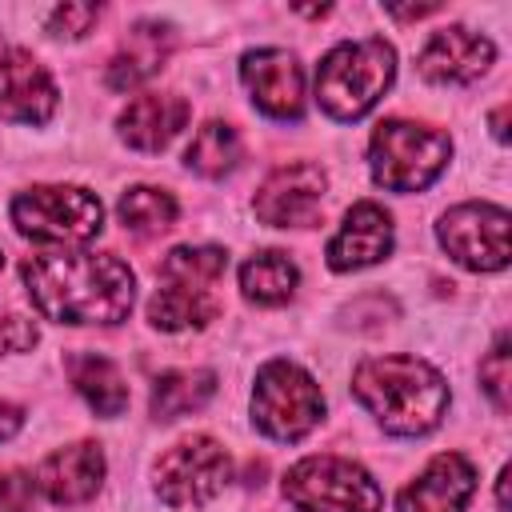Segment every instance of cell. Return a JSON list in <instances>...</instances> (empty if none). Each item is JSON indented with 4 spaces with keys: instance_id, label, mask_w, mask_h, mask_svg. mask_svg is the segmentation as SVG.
Segmentation results:
<instances>
[{
    "instance_id": "cell-1",
    "label": "cell",
    "mask_w": 512,
    "mask_h": 512,
    "mask_svg": "<svg viewBox=\"0 0 512 512\" xmlns=\"http://www.w3.org/2000/svg\"><path fill=\"white\" fill-rule=\"evenodd\" d=\"M28 300L44 320L56 324H120L136 300V276L116 252L60 248L40 252L20 264Z\"/></svg>"
},
{
    "instance_id": "cell-2",
    "label": "cell",
    "mask_w": 512,
    "mask_h": 512,
    "mask_svg": "<svg viewBox=\"0 0 512 512\" xmlns=\"http://www.w3.org/2000/svg\"><path fill=\"white\" fill-rule=\"evenodd\" d=\"M352 396L392 436H424L444 420L448 380L420 356H368L352 372Z\"/></svg>"
},
{
    "instance_id": "cell-3",
    "label": "cell",
    "mask_w": 512,
    "mask_h": 512,
    "mask_svg": "<svg viewBox=\"0 0 512 512\" xmlns=\"http://www.w3.org/2000/svg\"><path fill=\"white\" fill-rule=\"evenodd\" d=\"M228 252L216 244H184L172 248L156 268V292L148 300V324L160 332L204 328L220 316L216 284L224 280Z\"/></svg>"
},
{
    "instance_id": "cell-4",
    "label": "cell",
    "mask_w": 512,
    "mask_h": 512,
    "mask_svg": "<svg viewBox=\"0 0 512 512\" xmlns=\"http://www.w3.org/2000/svg\"><path fill=\"white\" fill-rule=\"evenodd\" d=\"M396 80V52L388 40H344L332 52H324L316 68V104L324 116L352 124L376 108V100Z\"/></svg>"
},
{
    "instance_id": "cell-5",
    "label": "cell",
    "mask_w": 512,
    "mask_h": 512,
    "mask_svg": "<svg viewBox=\"0 0 512 512\" xmlns=\"http://www.w3.org/2000/svg\"><path fill=\"white\" fill-rule=\"evenodd\" d=\"M8 216L24 240L60 248H80L104 228L100 196L80 184H32L12 196Z\"/></svg>"
},
{
    "instance_id": "cell-6",
    "label": "cell",
    "mask_w": 512,
    "mask_h": 512,
    "mask_svg": "<svg viewBox=\"0 0 512 512\" xmlns=\"http://www.w3.org/2000/svg\"><path fill=\"white\" fill-rule=\"evenodd\" d=\"M452 156L448 132L416 120H384L368 140V168L372 180L388 192H424Z\"/></svg>"
},
{
    "instance_id": "cell-7",
    "label": "cell",
    "mask_w": 512,
    "mask_h": 512,
    "mask_svg": "<svg viewBox=\"0 0 512 512\" xmlns=\"http://www.w3.org/2000/svg\"><path fill=\"white\" fill-rule=\"evenodd\" d=\"M324 420V392L308 368L296 360H268L252 384V424L268 440L296 444Z\"/></svg>"
},
{
    "instance_id": "cell-8",
    "label": "cell",
    "mask_w": 512,
    "mask_h": 512,
    "mask_svg": "<svg viewBox=\"0 0 512 512\" xmlns=\"http://www.w3.org/2000/svg\"><path fill=\"white\" fill-rule=\"evenodd\" d=\"M284 500L300 512H380L384 492L372 472L348 456H304L284 472Z\"/></svg>"
},
{
    "instance_id": "cell-9",
    "label": "cell",
    "mask_w": 512,
    "mask_h": 512,
    "mask_svg": "<svg viewBox=\"0 0 512 512\" xmlns=\"http://www.w3.org/2000/svg\"><path fill=\"white\" fill-rule=\"evenodd\" d=\"M152 480H156V496L168 508H200L216 500L232 480V456L220 440L196 432L160 452Z\"/></svg>"
},
{
    "instance_id": "cell-10",
    "label": "cell",
    "mask_w": 512,
    "mask_h": 512,
    "mask_svg": "<svg viewBox=\"0 0 512 512\" xmlns=\"http://www.w3.org/2000/svg\"><path fill=\"white\" fill-rule=\"evenodd\" d=\"M508 208L488 200L456 204L440 216L436 240L440 248L468 272H500L508 268Z\"/></svg>"
},
{
    "instance_id": "cell-11",
    "label": "cell",
    "mask_w": 512,
    "mask_h": 512,
    "mask_svg": "<svg viewBox=\"0 0 512 512\" xmlns=\"http://www.w3.org/2000/svg\"><path fill=\"white\" fill-rule=\"evenodd\" d=\"M324 192H328L324 168L312 160H292L264 176V184L256 188L252 212L268 228H308L324 208Z\"/></svg>"
},
{
    "instance_id": "cell-12",
    "label": "cell",
    "mask_w": 512,
    "mask_h": 512,
    "mask_svg": "<svg viewBox=\"0 0 512 512\" xmlns=\"http://www.w3.org/2000/svg\"><path fill=\"white\" fill-rule=\"evenodd\" d=\"M240 80L252 104L272 120H300L304 116V68L284 48H256L240 60Z\"/></svg>"
},
{
    "instance_id": "cell-13",
    "label": "cell",
    "mask_w": 512,
    "mask_h": 512,
    "mask_svg": "<svg viewBox=\"0 0 512 512\" xmlns=\"http://www.w3.org/2000/svg\"><path fill=\"white\" fill-rule=\"evenodd\" d=\"M492 60H496V48L488 36H480L464 24H448L424 40L416 68L432 84H472L492 68Z\"/></svg>"
},
{
    "instance_id": "cell-14",
    "label": "cell",
    "mask_w": 512,
    "mask_h": 512,
    "mask_svg": "<svg viewBox=\"0 0 512 512\" xmlns=\"http://www.w3.org/2000/svg\"><path fill=\"white\" fill-rule=\"evenodd\" d=\"M476 492V468L460 452L432 456L416 480H408L396 496V512H464Z\"/></svg>"
},
{
    "instance_id": "cell-15",
    "label": "cell",
    "mask_w": 512,
    "mask_h": 512,
    "mask_svg": "<svg viewBox=\"0 0 512 512\" xmlns=\"http://www.w3.org/2000/svg\"><path fill=\"white\" fill-rule=\"evenodd\" d=\"M392 244H396L392 216L376 200H360L344 212V224L328 240L324 256H328L332 272H360V268H372V264L388 260Z\"/></svg>"
},
{
    "instance_id": "cell-16",
    "label": "cell",
    "mask_w": 512,
    "mask_h": 512,
    "mask_svg": "<svg viewBox=\"0 0 512 512\" xmlns=\"http://www.w3.org/2000/svg\"><path fill=\"white\" fill-rule=\"evenodd\" d=\"M56 84L48 76V68L24 52L12 48L0 56V116L16 120V124H48L56 112Z\"/></svg>"
},
{
    "instance_id": "cell-17",
    "label": "cell",
    "mask_w": 512,
    "mask_h": 512,
    "mask_svg": "<svg viewBox=\"0 0 512 512\" xmlns=\"http://www.w3.org/2000/svg\"><path fill=\"white\" fill-rule=\"evenodd\" d=\"M100 484H104V448L92 440L64 444L48 452L36 468V488L52 504H84L100 492Z\"/></svg>"
},
{
    "instance_id": "cell-18",
    "label": "cell",
    "mask_w": 512,
    "mask_h": 512,
    "mask_svg": "<svg viewBox=\"0 0 512 512\" xmlns=\"http://www.w3.org/2000/svg\"><path fill=\"white\" fill-rule=\"evenodd\" d=\"M192 108L184 96L176 92H144L136 100H128V108L120 112V140L136 152H164L180 128L188 124Z\"/></svg>"
},
{
    "instance_id": "cell-19",
    "label": "cell",
    "mask_w": 512,
    "mask_h": 512,
    "mask_svg": "<svg viewBox=\"0 0 512 512\" xmlns=\"http://www.w3.org/2000/svg\"><path fill=\"white\" fill-rule=\"evenodd\" d=\"M168 52H172V24H160V20H136V24L128 28V36L120 40V48H116L108 72H104L108 88L128 92V88L152 80V76L164 68Z\"/></svg>"
},
{
    "instance_id": "cell-20",
    "label": "cell",
    "mask_w": 512,
    "mask_h": 512,
    "mask_svg": "<svg viewBox=\"0 0 512 512\" xmlns=\"http://www.w3.org/2000/svg\"><path fill=\"white\" fill-rule=\"evenodd\" d=\"M64 368H68L72 388L80 392V400L96 416H104V420L124 416V408H128V384H124L120 368L108 356H100V352H72L64 360Z\"/></svg>"
},
{
    "instance_id": "cell-21",
    "label": "cell",
    "mask_w": 512,
    "mask_h": 512,
    "mask_svg": "<svg viewBox=\"0 0 512 512\" xmlns=\"http://www.w3.org/2000/svg\"><path fill=\"white\" fill-rule=\"evenodd\" d=\"M296 284H300V268H296V260H288V252L264 248L240 264V292H244V300L260 304V308L288 304L296 296Z\"/></svg>"
},
{
    "instance_id": "cell-22",
    "label": "cell",
    "mask_w": 512,
    "mask_h": 512,
    "mask_svg": "<svg viewBox=\"0 0 512 512\" xmlns=\"http://www.w3.org/2000/svg\"><path fill=\"white\" fill-rule=\"evenodd\" d=\"M212 396H216V372H208V368H172V372H160L152 380L148 408H152L156 420H176V416H188V412L204 408Z\"/></svg>"
},
{
    "instance_id": "cell-23",
    "label": "cell",
    "mask_w": 512,
    "mask_h": 512,
    "mask_svg": "<svg viewBox=\"0 0 512 512\" xmlns=\"http://www.w3.org/2000/svg\"><path fill=\"white\" fill-rule=\"evenodd\" d=\"M240 132L224 120H208L196 128L192 144L184 148V164L196 172V176H208V180H220L228 176L236 164H240Z\"/></svg>"
},
{
    "instance_id": "cell-24",
    "label": "cell",
    "mask_w": 512,
    "mask_h": 512,
    "mask_svg": "<svg viewBox=\"0 0 512 512\" xmlns=\"http://www.w3.org/2000/svg\"><path fill=\"white\" fill-rule=\"evenodd\" d=\"M116 212H120V224H124L128 232H136V236H160V232H168V228L176 224L180 204H176V196H172L168 188L136 184V188H128V192L120 196Z\"/></svg>"
},
{
    "instance_id": "cell-25",
    "label": "cell",
    "mask_w": 512,
    "mask_h": 512,
    "mask_svg": "<svg viewBox=\"0 0 512 512\" xmlns=\"http://www.w3.org/2000/svg\"><path fill=\"white\" fill-rule=\"evenodd\" d=\"M480 388L488 392L496 412H508V400H512V352H508V336L504 332L496 336L492 352L480 360Z\"/></svg>"
},
{
    "instance_id": "cell-26",
    "label": "cell",
    "mask_w": 512,
    "mask_h": 512,
    "mask_svg": "<svg viewBox=\"0 0 512 512\" xmlns=\"http://www.w3.org/2000/svg\"><path fill=\"white\" fill-rule=\"evenodd\" d=\"M100 12H104L100 4H56L48 12V32L64 36V40H80V36H88L96 28Z\"/></svg>"
},
{
    "instance_id": "cell-27",
    "label": "cell",
    "mask_w": 512,
    "mask_h": 512,
    "mask_svg": "<svg viewBox=\"0 0 512 512\" xmlns=\"http://www.w3.org/2000/svg\"><path fill=\"white\" fill-rule=\"evenodd\" d=\"M0 512H36V476L24 468L0 472Z\"/></svg>"
},
{
    "instance_id": "cell-28",
    "label": "cell",
    "mask_w": 512,
    "mask_h": 512,
    "mask_svg": "<svg viewBox=\"0 0 512 512\" xmlns=\"http://www.w3.org/2000/svg\"><path fill=\"white\" fill-rule=\"evenodd\" d=\"M36 324L16 316V312H0V356H12V352H28L36 344Z\"/></svg>"
},
{
    "instance_id": "cell-29",
    "label": "cell",
    "mask_w": 512,
    "mask_h": 512,
    "mask_svg": "<svg viewBox=\"0 0 512 512\" xmlns=\"http://www.w3.org/2000/svg\"><path fill=\"white\" fill-rule=\"evenodd\" d=\"M24 428V408L12 400H0V444H8Z\"/></svg>"
},
{
    "instance_id": "cell-30",
    "label": "cell",
    "mask_w": 512,
    "mask_h": 512,
    "mask_svg": "<svg viewBox=\"0 0 512 512\" xmlns=\"http://www.w3.org/2000/svg\"><path fill=\"white\" fill-rule=\"evenodd\" d=\"M436 12V4H416V8H388V16H396V20H420V16H432Z\"/></svg>"
},
{
    "instance_id": "cell-31",
    "label": "cell",
    "mask_w": 512,
    "mask_h": 512,
    "mask_svg": "<svg viewBox=\"0 0 512 512\" xmlns=\"http://www.w3.org/2000/svg\"><path fill=\"white\" fill-rule=\"evenodd\" d=\"M504 116H508V104H500V108L492 112V136H496V140H508V128H504Z\"/></svg>"
},
{
    "instance_id": "cell-32",
    "label": "cell",
    "mask_w": 512,
    "mask_h": 512,
    "mask_svg": "<svg viewBox=\"0 0 512 512\" xmlns=\"http://www.w3.org/2000/svg\"><path fill=\"white\" fill-rule=\"evenodd\" d=\"M496 500H500V508H508V468H500V476H496Z\"/></svg>"
},
{
    "instance_id": "cell-33",
    "label": "cell",
    "mask_w": 512,
    "mask_h": 512,
    "mask_svg": "<svg viewBox=\"0 0 512 512\" xmlns=\"http://www.w3.org/2000/svg\"><path fill=\"white\" fill-rule=\"evenodd\" d=\"M0 268H4V252H0Z\"/></svg>"
}]
</instances>
